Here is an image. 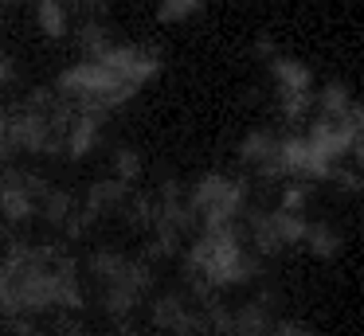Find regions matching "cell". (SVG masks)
I'll return each instance as SVG.
<instances>
[{
    "mask_svg": "<svg viewBox=\"0 0 364 336\" xmlns=\"http://www.w3.org/2000/svg\"><path fill=\"white\" fill-rule=\"evenodd\" d=\"M270 215H274V227H278V234H282V242H286V246H298V242H306L309 223H306V215H301V211L274 207Z\"/></svg>",
    "mask_w": 364,
    "mask_h": 336,
    "instance_id": "obj_18",
    "label": "cell"
},
{
    "mask_svg": "<svg viewBox=\"0 0 364 336\" xmlns=\"http://www.w3.org/2000/svg\"><path fill=\"white\" fill-rule=\"evenodd\" d=\"M274 309L262 305L259 297H247L243 305L235 309V336H274Z\"/></svg>",
    "mask_w": 364,
    "mask_h": 336,
    "instance_id": "obj_10",
    "label": "cell"
},
{
    "mask_svg": "<svg viewBox=\"0 0 364 336\" xmlns=\"http://www.w3.org/2000/svg\"><path fill=\"white\" fill-rule=\"evenodd\" d=\"M149 320L168 336H204V320H200L192 297L184 293H161L157 301L149 305Z\"/></svg>",
    "mask_w": 364,
    "mask_h": 336,
    "instance_id": "obj_5",
    "label": "cell"
},
{
    "mask_svg": "<svg viewBox=\"0 0 364 336\" xmlns=\"http://www.w3.org/2000/svg\"><path fill=\"white\" fill-rule=\"evenodd\" d=\"M333 184H337L341 192L353 195V192H360V188H364V180H360V172H353V168H337V172H333Z\"/></svg>",
    "mask_w": 364,
    "mask_h": 336,
    "instance_id": "obj_26",
    "label": "cell"
},
{
    "mask_svg": "<svg viewBox=\"0 0 364 336\" xmlns=\"http://www.w3.org/2000/svg\"><path fill=\"white\" fill-rule=\"evenodd\" d=\"M106 336H141V328H137L134 320H118V325H114Z\"/></svg>",
    "mask_w": 364,
    "mask_h": 336,
    "instance_id": "obj_30",
    "label": "cell"
},
{
    "mask_svg": "<svg viewBox=\"0 0 364 336\" xmlns=\"http://www.w3.org/2000/svg\"><path fill=\"white\" fill-rule=\"evenodd\" d=\"M353 161H356V164H360V168H364V129L356 133V141H353Z\"/></svg>",
    "mask_w": 364,
    "mask_h": 336,
    "instance_id": "obj_31",
    "label": "cell"
},
{
    "mask_svg": "<svg viewBox=\"0 0 364 336\" xmlns=\"http://www.w3.org/2000/svg\"><path fill=\"white\" fill-rule=\"evenodd\" d=\"M129 184L118 176H106V180H95V184L87 188V195H82V207H90L98 219H110V215H122L129 203Z\"/></svg>",
    "mask_w": 364,
    "mask_h": 336,
    "instance_id": "obj_7",
    "label": "cell"
},
{
    "mask_svg": "<svg viewBox=\"0 0 364 336\" xmlns=\"http://www.w3.org/2000/svg\"><path fill=\"white\" fill-rule=\"evenodd\" d=\"M55 90L63 94L67 102H71L75 109H82V114H110V109H122L129 98L137 94L134 82H126V78H118L106 63L98 59H82L75 63V67H67L63 75L55 78Z\"/></svg>",
    "mask_w": 364,
    "mask_h": 336,
    "instance_id": "obj_2",
    "label": "cell"
},
{
    "mask_svg": "<svg viewBox=\"0 0 364 336\" xmlns=\"http://www.w3.org/2000/svg\"><path fill=\"white\" fill-rule=\"evenodd\" d=\"M196 12H204V0H161L157 4V20L161 23H184Z\"/></svg>",
    "mask_w": 364,
    "mask_h": 336,
    "instance_id": "obj_21",
    "label": "cell"
},
{
    "mask_svg": "<svg viewBox=\"0 0 364 336\" xmlns=\"http://www.w3.org/2000/svg\"><path fill=\"white\" fill-rule=\"evenodd\" d=\"M278 109L286 121H301L309 109H317V94L314 90H278Z\"/></svg>",
    "mask_w": 364,
    "mask_h": 336,
    "instance_id": "obj_20",
    "label": "cell"
},
{
    "mask_svg": "<svg viewBox=\"0 0 364 336\" xmlns=\"http://www.w3.org/2000/svg\"><path fill=\"white\" fill-rule=\"evenodd\" d=\"M129 270H134V258L122 254L114 246H102L87 258V273L95 278V286H114V281H126Z\"/></svg>",
    "mask_w": 364,
    "mask_h": 336,
    "instance_id": "obj_8",
    "label": "cell"
},
{
    "mask_svg": "<svg viewBox=\"0 0 364 336\" xmlns=\"http://www.w3.org/2000/svg\"><path fill=\"white\" fill-rule=\"evenodd\" d=\"M75 47H79L82 55H90V59H102L114 47V36H110V28H106V20H82L79 28H75Z\"/></svg>",
    "mask_w": 364,
    "mask_h": 336,
    "instance_id": "obj_14",
    "label": "cell"
},
{
    "mask_svg": "<svg viewBox=\"0 0 364 336\" xmlns=\"http://www.w3.org/2000/svg\"><path fill=\"white\" fill-rule=\"evenodd\" d=\"M0 320H4V309H0Z\"/></svg>",
    "mask_w": 364,
    "mask_h": 336,
    "instance_id": "obj_33",
    "label": "cell"
},
{
    "mask_svg": "<svg viewBox=\"0 0 364 336\" xmlns=\"http://www.w3.org/2000/svg\"><path fill=\"white\" fill-rule=\"evenodd\" d=\"M274 336H321V332H314V328L301 325V320H278V325H274Z\"/></svg>",
    "mask_w": 364,
    "mask_h": 336,
    "instance_id": "obj_27",
    "label": "cell"
},
{
    "mask_svg": "<svg viewBox=\"0 0 364 336\" xmlns=\"http://www.w3.org/2000/svg\"><path fill=\"white\" fill-rule=\"evenodd\" d=\"M36 23L48 39H63L71 31V8L67 0H36Z\"/></svg>",
    "mask_w": 364,
    "mask_h": 336,
    "instance_id": "obj_13",
    "label": "cell"
},
{
    "mask_svg": "<svg viewBox=\"0 0 364 336\" xmlns=\"http://www.w3.org/2000/svg\"><path fill=\"white\" fill-rule=\"evenodd\" d=\"M270 75H274L278 90H314V70L301 59H290V55L270 59Z\"/></svg>",
    "mask_w": 364,
    "mask_h": 336,
    "instance_id": "obj_12",
    "label": "cell"
},
{
    "mask_svg": "<svg viewBox=\"0 0 364 336\" xmlns=\"http://www.w3.org/2000/svg\"><path fill=\"white\" fill-rule=\"evenodd\" d=\"M55 309H82V281H79V266L75 258H59L55 262Z\"/></svg>",
    "mask_w": 364,
    "mask_h": 336,
    "instance_id": "obj_11",
    "label": "cell"
},
{
    "mask_svg": "<svg viewBox=\"0 0 364 336\" xmlns=\"http://www.w3.org/2000/svg\"><path fill=\"white\" fill-rule=\"evenodd\" d=\"M239 161L247 168H255L262 180H282L290 176L282 164V137L270 129H251L243 141H239Z\"/></svg>",
    "mask_w": 364,
    "mask_h": 336,
    "instance_id": "obj_6",
    "label": "cell"
},
{
    "mask_svg": "<svg viewBox=\"0 0 364 336\" xmlns=\"http://www.w3.org/2000/svg\"><path fill=\"white\" fill-rule=\"evenodd\" d=\"M141 168H145V161H141L137 148H114V176H118V180L134 184V180L141 176Z\"/></svg>",
    "mask_w": 364,
    "mask_h": 336,
    "instance_id": "obj_22",
    "label": "cell"
},
{
    "mask_svg": "<svg viewBox=\"0 0 364 336\" xmlns=\"http://www.w3.org/2000/svg\"><path fill=\"white\" fill-rule=\"evenodd\" d=\"M24 0H0V8H20Z\"/></svg>",
    "mask_w": 364,
    "mask_h": 336,
    "instance_id": "obj_32",
    "label": "cell"
},
{
    "mask_svg": "<svg viewBox=\"0 0 364 336\" xmlns=\"http://www.w3.org/2000/svg\"><path fill=\"white\" fill-rule=\"evenodd\" d=\"M98 223V215L90 207H79L75 211L71 219H67V234H71V239H82V234H90V227Z\"/></svg>",
    "mask_w": 364,
    "mask_h": 336,
    "instance_id": "obj_23",
    "label": "cell"
},
{
    "mask_svg": "<svg viewBox=\"0 0 364 336\" xmlns=\"http://www.w3.org/2000/svg\"><path fill=\"white\" fill-rule=\"evenodd\" d=\"M79 211V203H75L71 192H63V188H48V195L40 200V215L48 219L51 227H67V219Z\"/></svg>",
    "mask_w": 364,
    "mask_h": 336,
    "instance_id": "obj_15",
    "label": "cell"
},
{
    "mask_svg": "<svg viewBox=\"0 0 364 336\" xmlns=\"http://www.w3.org/2000/svg\"><path fill=\"white\" fill-rule=\"evenodd\" d=\"M67 8L79 12L82 20H102L106 8H110V0H67Z\"/></svg>",
    "mask_w": 364,
    "mask_h": 336,
    "instance_id": "obj_25",
    "label": "cell"
},
{
    "mask_svg": "<svg viewBox=\"0 0 364 336\" xmlns=\"http://www.w3.org/2000/svg\"><path fill=\"white\" fill-rule=\"evenodd\" d=\"M122 219H126L134 231H149V227H157V200H153V195H129Z\"/></svg>",
    "mask_w": 364,
    "mask_h": 336,
    "instance_id": "obj_19",
    "label": "cell"
},
{
    "mask_svg": "<svg viewBox=\"0 0 364 336\" xmlns=\"http://www.w3.org/2000/svg\"><path fill=\"white\" fill-rule=\"evenodd\" d=\"M188 200L204 231L208 227H235L243 211L251 207V188H247V180L228 176V172H208L188 188Z\"/></svg>",
    "mask_w": 364,
    "mask_h": 336,
    "instance_id": "obj_3",
    "label": "cell"
},
{
    "mask_svg": "<svg viewBox=\"0 0 364 336\" xmlns=\"http://www.w3.org/2000/svg\"><path fill=\"white\" fill-rule=\"evenodd\" d=\"M259 273H262L259 254L243 246V223L208 227L184 254V278H204L212 289L251 286Z\"/></svg>",
    "mask_w": 364,
    "mask_h": 336,
    "instance_id": "obj_1",
    "label": "cell"
},
{
    "mask_svg": "<svg viewBox=\"0 0 364 336\" xmlns=\"http://www.w3.org/2000/svg\"><path fill=\"white\" fill-rule=\"evenodd\" d=\"M353 94H348L345 82H325L321 90H317V114L321 117H345L348 109H353Z\"/></svg>",
    "mask_w": 364,
    "mask_h": 336,
    "instance_id": "obj_17",
    "label": "cell"
},
{
    "mask_svg": "<svg viewBox=\"0 0 364 336\" xmlns=\"http://www.w3.org/2000/svg\"><path fill=\"white\" fill-rule=\"evenodd\" d=\"M306 246H309V254H317V258H333V254H341V246H345V234H341L333 223H309Z\"/></svg>",
    "mask_w": 364,
    "mask_h": 336,
    "instance_id": "obj_16",
    "label": "cell"
},
{
    "mask_svg": "<svg viewBox=\"0 0 364 336\" xmlns=\"http://www.w3.org/2000/svg\"><path fill=\"white\" fill-rule=\"evenodd\" d=\"M306 203H309V188H306V184H290V188L282 192V203H278V207L301 211V215H306Z\"/></svg>",
    "mask_w": 364,
    "mask_h": 336,
    "instance_id": "obj_24",
    "label": "cell"
},
{
    "mask_svg": "<svg viewBox=\"0 0 364 336\" xmlns=\"http://www.w3.org/2000/svg\"><path fill=\"white\" fill-rule=\"evenodd\" d=\"M98 63H106V67L114 70L118 78H126V82H134L137 90H141L145 82H153V78L161 75V51L157 47H137V43H114L110 51L102 55Z\"/></svg>",
    "mask_w": 364,
    "mask_h": 336,
    "instance_id": "obj_4",
    "label": "cell"
},
{
    "mask_svg": "<svg viewBox=\"0 0 364 336\" xmlns=\"http://www.w3.org/2000/svg\"><path fill=\"white\" fill-rule=\"evenodd\" d=\"M98 141H102V117L79 109L71 129H67V156H71V161H82V156H90L98 148Z\"/></svg>",
    "mask_w": 364,
    "mask_h": 336,
    "instance_id": "obj_9",
    "label": "cell"
},
{
    "mask_svg": "<svg viewBox=\"0 0 364 336\" xmlns=\"http://www.w3.org/2000/svg\"><path fill=\"white\" fill-rule=\"evenodd\" d=\"M255 55H259V59H278V55H274V39L259 36V39H255Z\"/></svg>",
    "mask_w": 364,
    "mask_h": 336,
    "instance_id": "obj_29",
    "label": "cell"
},
{
    "mask_svg": "<svg viewBox=\"0 0 364 336\" xmlns=\"http://www.w3.org/2000/svg\"><path fill=\"white\" fill-rule=\"evenodd\" d=\"M16 75H20L16 59H12L9 51H0V86H12V82H16Z\"/></svg>",
    "mask_w": 364,
    "mask_h": 336,
    "instance_id": "obj_28",
    "label": "cell"
}]
</instances>
